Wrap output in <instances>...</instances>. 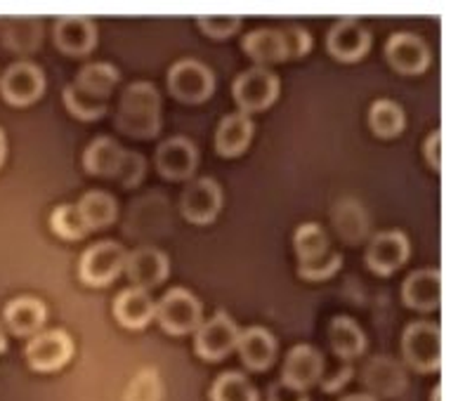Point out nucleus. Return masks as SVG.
<instances>
[{
    "instance_id": "1",
    "label": "nucleus",
    "mask_w": 458,
    "mask_h": 401,
    "mask_svg": "<svg viewBox=\"0 0 458 401\" xmlns=\"http://www.w3.org/2000/svg\"><path fill=\"white\" fill-rule=\"evenodd\" d=\"M116 128L138 139L157 138L161 130V95L149 80H138L125 88L118 102Z\"/></svg>"
},
{
    "instance_id": "2",
    "label": "nucleus",
    "mask_w": 458,
    "mask_h": 401,
    "mask_svg": "<svg viewBox=\"0 0 458 401\" xmlns=\"http://www.w3.org/2000/svg\"><path fill=\"white\" fill-rule=\"evenodd\" d=\"M402 355L419 373H432L442 366V329L432 322H413L402 336Z\"/></svg>"
},
{
    "instance_id": "3",
    "label": "nucleus",
    "mask_w": 458,
    "mask_h": 401,
    "mask_svg": "<svg viewBox=\"0 0 458 401\" xmlns=\"http://www.w3.org/2000/svg\"><path fill=\"white\" fill-rule=\"evenodd\" d=\"M161 329L171 336H187L197 333L203 319V305L191 290L171 288L157 305V314Z\"/></svg>"
},
{
    "instance_id": "4",
    "label": "nucleus",
    "mask_w": 458,
    "mask_h": 401,
    "mask_svg": "<svg viewBox=\"0 0 458 401\" xmlns=\"http://www.w3.org/2000/svg\"><path fill=\"white\" fill-rule=\"evenodd\" d=\"M232 95L239 104V112L249 116L253 112H262L269 104H275V99L279 97V76L265 66H250L234 79Z\"/></svg>"
},
{
    "instance_id": "5",
    "label": "nucleus",
    "mask_w": 458,
    "mask_h": 401,
    "mask_svg": "<svg viewBox=\"0 0 458 401\" xmlns=\"http://www.w3.org/2000/svg\"><path fill=\"white\" fill-rule=\"evenodd\" d=\"M168 90L180 102L199 104L216 90V73L199 60H180L168 71Z\"/></svg>"
},
{
    "instance_id": "6",
    "label": "nucleus",
    "mask_w": 458,
    "mask_h": 401,
    "mask_svg": "<svg viewBox=\"0 0 458 401\" xmlns=\"http://www.w3.org/2000/svg\"><path fill=\"white\" fill-rule=\"evenodd\" d=\"M125 248L116 241H99L81 255L79 277L81 281L95 288L109 286L125 267Z\"/></svg>"
},
{
    "instance_id": "7",
    "label": "nucleus",
    "mask_w": 458,
    "mask_h": 401,
    "mask_svg": "<svg viewBox=\"0 0 458 401\" xmlns=\"http://www.w3.org/2000/svg\"><path fill=\"white\" fill-rule=\"evenodd\" d=\"M239 336H242V330L234 323V319L225 312H217V314L210 316L208 322H201V326L197 329L194 349L206 362H220L234 352Z\"/></svg>"
},
{
    "instance_id": "8",
    "label": "nucleus",
    "mask_w": 458,
    "mask_h": 401,
    "mask_svg": "<svg viewBox=\"0 0 458 401\" xmlns=\"http://www.w3.org/2000/svg\"><path fill=\"white\" fill-rule=\"evenodd\" d=\"M73 356V340L62 329H50L31 336L27 345V362L33 371L50 373L69 363Z\"/></svg>"
},
{
    "instance_id": "9",
    "label": "nucleus",
    "mask_w": 458,
    "mask_h": 401,
    "mask_svg": "<svg viewBox=\"0 0 458 401\" xmlns=\"http://www.w3.org/2000/svg\"><path fill=\"white\" fill-rule=\"evenodd\" d=\"M46 90V73L33 62H14L0 79V93L14 106H27Z\"/></svg>"
},
{
    "instance_id": "10",
    "label": "nucleus",
    "mask_w": 458,
    "mask_h": 401,
    "mask_svg": "<svg viewBox=\"0 0 458 401\" xmlns=\"http://www.w3.org/2000/svg\"><path fill=\"white\" fill-rule=\"evenodd\" d=\"M223 208V189L213 178L191 180L180 198V211L191 224H210Z\"/></svg>"
},
{
    "instance_id": "11",
    "label": "nucleus",
    "mask_w": 458,
    "mask_h": 401,
    "mask_svg": "<svg viewBox=\"0 0 458 401\" xmlns=\"http://www.w3.org/2000/svg\"><path fill=\"white\" fill-rule=\"evenodd\" d=\"M386 57L394 71L404 76L423 73L430 64V47L420 36L411 31L393 33L386 43Z\"/></svg>"
},
{
    "instance_id": "12",
    "label": "nucleus",
    "mask_w": 458,
    "mask_h": 401,
    "mask_svg": "<svg viewBox=\"0 0 458 401\" xmlns=\"http://www.w3.org/2000/svg\"><path fill=\"white\" fill-rule=\"evenodd\" d=\"M324 375V356L312 345H295L284 359L282 382L288 388L308 392Z\"/></svg>"
},
{
    "instance_id": "13",
    "label": "nucleus",
    "mask_w": 458,
    "mask_h": 401,
    "mask_svg": "<svg viewBox=\"0 0 458 401\" xmlns=\"http://www.w3.org/2000/svg\"><path fill=\"white\" fill-rule=\"evenodd\" d=\"M409 253H411V246H409V238H406L404 231H380V234L373 237L371 244H369V270L380 274V277H387V274H393L394 270H400L402 264L409 260Z\"/></svg>"
},
{
    "instance_id": "14",
    "label": "nucleus",
    "mask_w": 458,
    "mask_h": 401,
    "mask_svg": "<svg viewBox=\"0 0 458 401\" xmlns=\"http://www.w3.org/2000/svg\"><path fill=\"white\" fill-rule=\"evenodd\" d=\"M328 53L341 62H357L369 53L371 47V33L360 20L345 17L335 21L327 36Z\"/></svg>"
},
{
    "instance_id": "15",
    "label": "nucleus",
    "mask_w": 458,
    "mask_h": 401,
    "mask_svg": "<svg viewBox=\"0 0 458 401\" xmlns=\"http://www.w3.org/2000/svg\"><path fill=\"white\" fill-rule=\"evenodd\" d=\"M199 165L197 145L187 138H171L157 149V168L168 180H187Z\"/></svg>"
},
{
    "instance_id": "16",
    "label": "nucleus",
    "mask_w": 458,
    "mask_h": 401,
    "mask_svg": "<svg viewBox=\"0 0 458 401\" xmlns=\"http://www.w3.org/2000/svg\"><path fill=\"white\" fill-rule=\"evenodd\" d=\"M125 274L138 288H151L158 286L168 277L171 272V260L164 250L154 248V246H142V248L132 250L131 255H125Z\"/></svg>"
},
{
    "instance_id": "17",
    "label": "nucleus",
    "mask_w": 458,
    "mask_h": 401,
    "mask_svg": "<svg viewBox=\"0 0 458 401\" xmlns=\"http://www.w3.org/2000/svg\"><path fill=\"white\" fill-rule=\"evenodd\" d=\"M53 31L55 46L72 57H83L98 46V27L88 17H59Z\"/></svg>"
},
{
    "instance_id": "18",
    "label": "nucleus",
    "mask_w": 458,
    "mask_h": 401,
    "mask_svg": "<svg viewBox=\"0 0 458 401\" xmlns=\"http://www.w3.org/2000/svg\"><path fill=\"white\" fill-rule=\"evenodd\" d=\"M402 297L406 307L419 309V312L437 309L442 305V272L437 267L411 272L402 286Z\"/></svg>"
},
{
    "instance_id": "19",
    "label": "nucleus",
    "mask_w": 458,
    "mask_h": 401,
    "mask_svg": "<svg viewBox=\"0 0 458 401\" xmlns=\"http://www.w3.org/2000/svg\"><path fill=\"white\" fill-rule=\"evenodd\" d=\"M364 385H367L371 397H397L406 388V373L402 363L393 356H373L371 362L364 366Z\"/></svg>"
},
{
    "instance_id": "20",
    "label": "nucleus",
    "mask_w": 458,
    "mask_h": 401,
    "mask_svg": "<svg viewBox=\"0 0 458 401\" xmlns=\"http://www.w3.org/2000/svg\"><path fill=\"white\" fill-rule=\"evenodd\" d=\"M46 319V305L40 303L38 297L31 296L14 297V300H10V303L5 305V309H3V322H5V326L10 329V333L21 338L36 336V333L43 329Z\"/></svg>"
},
{
    "instance_id": "21",
    "label": "nucleus",
    "mask_w": 458,
    "mask_h": 401,
    "mask_svg": "<svg viewBox=\"0 0 458 401\" xmlns=\"http://www.w3.org/2000/svg\"><path fill=\"white\" fill-rule=\"evenodd\" d=\"M154 314H157V305L149 297V293L144 288H138V286L121 290L114 300V316L125 329H144L154 319Z\"/></svg>"
},
{
    "instance_id": "22",
    "label": "nucleus",
    "mask_w": 458,
    "mask_h": 401,
    "mask_svg": "<svg viewBox=\"0 0 458 401\" xmlns=\"http://www.w3.org/2000/svg\"><path fill=\"white\" fill-rule=\"evenodd\" d=\"M253 130H256V123H253V119H250L249 113H227V116L220 121L216 132L217 154L227 158L243 154L246 152V146L250 145V139H253Z\"/></svg>"
},
{
    "instance_id": "23",
    "label": "nucleus",
    "mask_w": 458,
    "mask_h": 401,
    "mask_svg": "<svg viewBox=\"0 0 458 401\" xmlns=\"http://www.w3.org/2000/svg\"><path fill=\"white\" fill-rule=\"evenodd\" d=\"M236 349L250 371H267L275 363L276 338L262 326H250L239 336Z\"/></svg>"
},
{
    "instance_id": "24",
    "label": "nucleus",
    "mask_w": 458,
    "mask_h": 401,
    "mask_svg": "<svg viewBox=\"0 0 458 401\" xmlns=\"http://www.w3.org/2000/svg\"><path fill=\"white\" fill-rule=\"evenodd\" d=\"M242 47L250 60L258 62V66L276 64V62L288 60L282 29H272V27L253 29V31H249L246 36H243Z\"/></svg>"
},
{
    "instance_id": "25",
    "label": "nucleus",
    "mask_w": 458,
    "mask_h": 401,
    "mask_svg": "<svg viewBox=\"0 0 458 401\" xmlns=\"http://www.w3.org/2000/svg\"><path fill=\"white\" fill-rule=\"evenodd\" d=\"M328 342L334 355L341 359H354L367 349V336L360 329V323L350 319V316H335L331 326H328Z\"/></svg>"
},
{
    "instance_id": "26",
    "label": "nucleus",
    "mask_w": 458,
    "mask_h": 401,
    "mask_svg": "<svg viewBox=\"0 0 458 401\" xmlns=\"http://www.w3.org/2000/svg\"><path fill=\"white\" fill-rule=\"evenodd\" d=\"M125 149L118 145L112 138H98L88 145L86 154H83V165L90 175H102V178H114L118 171V165L123 161Z\"/></svg>"
},
{
    "instance_id": "27",
    "label": "nucleus",
    "mask_w": 458,
    "mask_h": 401,
    "mask_svg": "<svg viewBox=\"0 0 458 401\" xmlns=\"http://www.w3.org/2000/svg\"><path fill=\"white\" fill-rule=\"evenodd\" d=\"M118 79H121V73H118L114 64H109V62H92V64L81 66L73 86L83 90V93L92 95V97L106 99L114 90V86L118 83Z\"/></svg>"
},
{
    "instance_id": "28",
    "label": "nucleus",
    "mask_w": 458,
    "mask_h": 401,
    "mask_svg": "<svg viewBox=\"0 0 458 401\" xmlns=\"http://www.w3.org/2000/svg\"><path fill=\"white\" fill-rule=\"evenodd\" d=\"M76 208H79L83 222L88 224V230H102L116 220V198L102 189L86 191Z\"/></svg>"
},
{
    "instance_id": "29",
    "label": "nucleus",
    "mask_w": 458,
    "mask_h": 401,
    "mask_svg": "<svg viewBox=\"0 0 458 401\" xmlns=\"http://www.w3.org/2000/svg\"><path fill=\"white\" fill-rule=\"evenodd\" d=\"M369 125L378 138H397L406 125L404 109L394 99H376L369 109Z\"/></svg>"
},
{
    "instance_id": "30",
    "label": "nucleus",
    "mask_w": 458,
    "mask_h": 401,
    "mask_svg": "<svg viewBox=\"0 0 458 401\" xmlns=\"http://www.w3.org/2000/svg\"><path fill=\"white\" fill-rule=\"evenodd\" d=\"M210 401H258V389L239 371L217 375L210 388Z\"/></svg>"
},
{
    "instance_id": "31",
    "label": "nucleus",
    "mask_w": 458,
    "mask_h": 401,
    "mask_svg": "<svg viewBox=\"0 0 458 401\" xmlns=\"http://www.w3.org/2000/svg\"><path fill=\"white\" fill-rule=\"evenodd\" d=\"M293 246L301 263L317 260V257H321L328 250L327 231H324V227L317 222L301 224L293 234Z\"/></svg>"
},
{
    "instance_id": "32",
    "label": "nucleus",
    "mask_w": 458,
    "mask_h": 401,
    "mask_svg": "<svg viewBox=\"0 0 458 401\" xmlns=\"http://www.w3.org/2000/svg\"><path fill=\"white\" fill-rule=\"evenodd\" d=\"M64 104L66 109H69V113L81 121L102 119V116L106 113V109H109L106 99L92 97V95L79 90L73 83H69V86L64 88Z\"/></svg>"
},
{
    "instance_id": "33",
    "label": "nucleus",
    "mask_w": 458,
    "mask_h": 401,
    "mask_svg": "<svg viewBox=\"0 0 458 401\" xmlns=\"http://www.w3.org/2000/svg\"><path fill=\"white\" fill-rule=\"evenodd\" d=\"M50 227L57 237L66 238V241H79L88 234V224L83 222L79 208L72 204H62L57 205L50 215Z\"/></svg>"
},
{
    "instance_id": "34",
    "label": "nucleus",
    "mask_w": 458,
    "mask_h": 401,
    "mask_svg": "<svg viewBox=\"0 0 458 401\" xmlns=\"http://www.w3.org/2000/svg\"><path fill=\"white\" fill-rule=\"evenodd\" d=\"M164 397V382L154 369L140 371L125 388L123 401H161Z\"/></svg>"
},
{
    "instance_id": "35",
    "label": "nucleus",
    "mask_w": 458,
    "mask_h": 401,
    "mask_svg": "<svg viewBox=\"0 0 458 401\" xmlns=\"http://www.w3.org/2000/svg\"><path fill=\"white\" fill-rule=\"evenodd\" d=\"M361 211L360 204H343L335 208L334 213V224L335 231L345 238L347 244H357L360 238H364L367 234V227L364 224H354V215Z\"/></svg>"
},
{
    "instance_id": "36",
    "label": "nucleus",
    "mask_w": 458,
    "mask_h": 401,
    "mask_svg": "<svg viewBox=\"0 0 458 401\" xmlns=\"http://www.w3.org/2000/svg\"><path fill=\"white\" fill-rule=\"evenodd\" d=\"M343 255L335 253V250H327L324 255L317 257V260H310V263H301L298 272H301L302 279L308 281H324V279L334 277L335 272L341 270Z\"/></svg>"
},
{
    "instance_id": "37",
    "label": "nucleus",
    "mask_w": 458,
    "mask_h": 401,
    "mask_svg": "<svg viewBox=\"0 0 458 401\" xmlns=\"http://www.w3.org/2000/svg\"><path fill=\"white\" fill-rule=\"evenodd\" d=\"M144 168H147V161H144L142 154L125 152L123 161L118 165V171L114 178H116L125 189H132V187H138L140 182H142Z\"/></svg>"
},
{
    "instance_id": "38",
    "label": "nucleus",
    "mask_w": 458,
    "mask_h": 401,
    "mask_svg": "<svg viewBox=\"0 0 458 401\" xmlns=\"http://www.w3.org/2000/svg\"><path fill=\"white\" fill-rule=\"evenodd\" d=\"M284 43H286V54L288 57H305L312 50V36L305 27L301 24H286L282 29Z\"/></svg>"
},
{
    "instance_id": "39",
    "label": "nucleus",
    "mask_w": 458,
    "mask_h": 401,
    "mask_svg": "<svg viewBox=\"0 0 458 401\" xmlns=\"http://www.w3.org/2000/svg\"><path fill=\"white\" fill-rule=\"evenodd\" d=\"M201 31H206L210 38H229L236 29L242 27L239 17H201L199 20Z\"/></svg>"
},
{
    "instance_id": "40",
    "label": "nucleus",
    "mask_w": 458,
    "mask_h": 401,
    "mask_svg": "<svg viewBox=\"0 0 458 401\" xmlns=\"http://www.w3.org/2000/svg\"><path fill=\"white\" fill-rule=\"evenodd\" d=\"M426 158L432 171H442V132L432 130L426 139Z\"/></svg>"
},
{
    "instance_id": "41",
    "label": "nucleus",
    "mask_w": 458,
    "mask_h": 401,
    "mask_svg": "<svg viewBox=\"0 0 458 401\" xmlns=\"http://www.w3.org/2000/svg\"><path fill=\"white\" fill-rule=\"evenodd\" d=\"M267 401H310V397L305 395V392H301V389L288 388V385H284V382L279 380L269 388Z\"/></svg>"
},
{
    "instance_id": "42",
    "label": "nucleus",
    "mask_w": 458,
    "mask_h": 401,
    "mask_svg": "<svg viewBox=\"0 0 458 401\" xmlns=\"http://www.w3.org/2000/svg\"><path fill=\"white\" fill-rule=\"evenodd\" d=\"M350 375H352V369H350V366H345L341 375L335 373V375H331V378H324V375H321V382H324V389H327V392H334V389L343 388V385H345V382L350 380Z\"/></svg>"
},
{
    "instance_id": "43",
    "label": "nucleus",
    "mask_w": 458,
    "mask_h": 401,
    "mask_svg": "<svg viewBox=\"0 0 458 401\" xmlns=\"http://www.w3.org/2000/svg\"><path fill=\"white\" fill-rule=\"evenodd\" d=\"M341 401H376V397H371V395H350V397H343Z\"/></svg>"
},
{
    "instance_id": "44",
    "label": "nucleus",
    "mask_w": 458,
    "mask_h": 401,
    "mask_svg": "<svg viewBox=\"0 0 458 401\" xmlns=\"http://www.w3.org/2000/svg\"><path fill=\"white\" fill-rule=\"evenodd\" d=\"M5 152H7L5 135H3V130H0V165H3V161H5Z\"/></svg>"
},
{
    "instance_id": "45",
    "label": "nucleus",
    "mask_w": 458,
    "mask_h": 401,
    "mask_svg": "<svg viewBox=\"0 0 458 401\" xmlns=\"http://www.w3.org/2000/svg\"><path fill=\"white\" fill-rule=\"evenodd\" d=\"M5 349H7V338L5 333H3V329H0V355H3Z\"/></svg>"
},
{
    "instance_id": "46",
    "label": "nucleus",
    "mask_w": 458,
    "mask_h": 401,
    "mask_svg": "<svg viewBox=\"0 0 458 401\" xmlns=\"http://www.w3.org/2000/svg\"><path fill=\"white\" fill-rule=\"evenodd\" d=\"M439 392H442V388H439V385H437V388H435V392H432V399L439 401Z\"/></svg>"
}]
</instances>
